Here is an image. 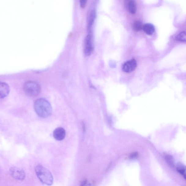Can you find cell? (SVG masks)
Segmentation results:
<instances>
[{"label":"cell","mask_w":186,"mask_h":186,"mask_svg":"<svg viewBox=\"0 0 186 186\" xmlns=\"http://www.w3.org/2000/svg\"><path fill=\"white\" fill-rule=\"evenodd\" d=\"M35 111L40 117L46 118L51 115L52 108L50 102L45 99H38L34 104Z\"/></svg>","instance_id":"1"},{"label":"cell","mask_w":186,"mask_h":186,"mask_svg":"<svg viewBox=\"0 0 186 186\" xmlns=\"http://www.w3.org/2000/svg\"><path fill=\"white\" fill-rule=\"evenodd\" d=\"M35 169L37 176L42 183L48 185L52 184L53 176L47 168L41 165H38L35 166Z\"/></svg>","instance_id":"2"},{"label":"cell","mask_w":186,"mask_h":186,"mask_svg":"<svg viewBox=\"0 0 186 186\" xmlns=\"http://www.w3.org/2000/svg\"><path fill=\"white\" fill-rule=\"evenodd\" d=\"M23 90L27 95L32 97L38 96L41 91L39 85L34 81H28L23 86Z\"/></svg>","instance_id":"3"},{"label":"cell","mask_w":186,"mask_h":186,"mask_svg":"<svg viewBox=\"0 0 186 186\" xmlns=\"http://www.w3.org/2000/svg\"><path fill=\"white\" fill-rule=\"evenodd\" d=\"M10 175L13 179L18 181H23L26 177V174L22 169L17 167H12L9 170Z\"/></svg>","instance_id":"4"},{"label":"cell","mask_w":186,"mask_h":186,"mask_svg":"<svg viewBox=\"0 0 186 186\" xmlns=\"http://www.w3.org/2000/svg\"><path fill=\"white\" fill-rule=\"evenodd\" d=\"M91 36L88 34L85 40L84 51L85 55L87 56H90L93 50Z\"/></svg>","instance_id":"5"},{"label":"cell","mask_w":186,"mask_h":186,"mask_svg":"<svg viewBox=\"0 0 186 186\" xmlns=\"http://www.w3.org/2000/svg\"><path fill=\"white\" fill-rule=\"evenodd\" d=\"M137 62L134 59H131L126 62L123 65L122 69L125 72L130 73L132 72L136 68Z\"/></svg>","instance_id":"6"},{"label":"cell","mask_w":186,"mask_h":186,"mask_svg":"<svg viewBox=\"0 0 186 186\" xmlns=\"http://www.w3.org/2000/svg\"><path fill=\"white\" fill-rule=\"evenodd\" d=\"M124 4L126 9L131 14H135L136 13L137 7L135 0H125Z\"/></svg>","instance_id":"7"},{"label":"cell","mask_w":186,"mask_h":186,"mask_svg":"<svg viewBox=\"0 0 186 186\" xmlns=\"http://www.w3.org/2000/svg\"><path fill=\"white\" fill-rule=\"evenodd\" d=\"M54 138L58 141H61L65 138V130L61 127H58L54 130L53 134Z\"/></svg>","instance_id":"8"},{"label":"cell","mask_w":186,"mask_h":186,"mask_svg":"<svg viewBox=\"0 0 186 186\" xmlns=\"http://www.w3.org/2000/svg\"><path fill=\"white\" fill-rule=\"evenodd\" d=\"M9 88L8 85L3 82L0 83V97L4 98L9 95Z\"/></svg>","instance_id":"9"},{"label":"cell","mask_w":186,"mask_h":186,"mask_svg":"<svg viewBox=\"0 0 186 186\" xmlns=\"http://www.w3.org/2000/svg\"><path fill=\"white\" fill-rule=\"evenodd\" d=\"M143 29L145 33L150 35L154 34L155 32L154 26L150 23H147L143 25Z\"/></svg>","instance_id":"10"},{"label":"cell","mask_w":186,"mask_h":186,"mask_svg":"<svg viewBox=\"0 0 186 186\" xmlns=\"http://www.w3.org/2000/svg\"><path fill=\"white\" fill-rule=\"evenodd\" d=\"M177 171L186 180V167L181 163H179L177 166Z\"/></svg>","instance_id":"11"},{"label":"cell","mask_w":186,"mask_h":186,"mask_svg":"<svg viewBox=\"0 0 186 186\" xmlns=\"http://www.w3.org/2000/svg\"><path fill=\"white\" fill-rule=\"evenodd\" d=\"M95 12L94 10L91 13V14L89 17V22L88 26V29L89 31H90L91 28L93 23L94 22L95 18Z\"/></svg>","instance_id":"12"},{"label":"cell","mask_w":186,"mask_h":186,"mask_svg":"<svg viewBox=\"0 0 186 186\" xmlns=\"http://www.w3.org/2000/svg\"><path fill=\"white\" fill-rule=\"evenodd\" d=\"M176 39L179 41L186 43V31H183L176 36Z\"/></svg>","instance_id":"13"},{"label":"cell","mask_w":186,"mask_h":186,"mask_svg":"<svg viewBox=\"0 0 186 186\" xmlns=\"http://www.w3.org/2000/svg\"><path fill=\"white\" fill-rule=\"evenodd\" d=\"M143 26L142 23L140 21H136L134 23L133 28V30L135 31L139 32V31L142 30Z\"/></svg>","instance_id":"14"},{"label":"cell","mask_w":186,"mask_h":186,"mask_svg":"<svg viewBox=\"0 0 186 186\" xmlns=\"http://www.w3.org/2000/svg\"><path fill=\"white\" fill-rule=\"evenodd\" d=\"M165 158H166V161L169 165L172 167L174 166V161L173 157L170 155H165Z\"/></svg>","instance_id":"15"},{"label":"cell","mask_w":186,"mask_h":186,"mask_svg":"<svg viewBox=\"0 0 186 186\" xmlns=\"http://www.w3.org/2000/svg\"><path fill=\"white\" fill-rule=\"evenodd\" d=\"M87 0H80V6L81 8H84L86 5Z\"/></svg>","instance_id":"16"},{"label":"cell","mask_w":186,"mask_h":186,"mask_svg":"<svg viewBox=\"0 0 186 186\" xmlns=\"http://www.w3.org/2000/svg\"><path fill=\"white\" fill-rule=\"evenodd\" d=\"M137 155V153H133L130 156V158H135Z\"/></svg>","instance_id":"17"}]
</instances>
